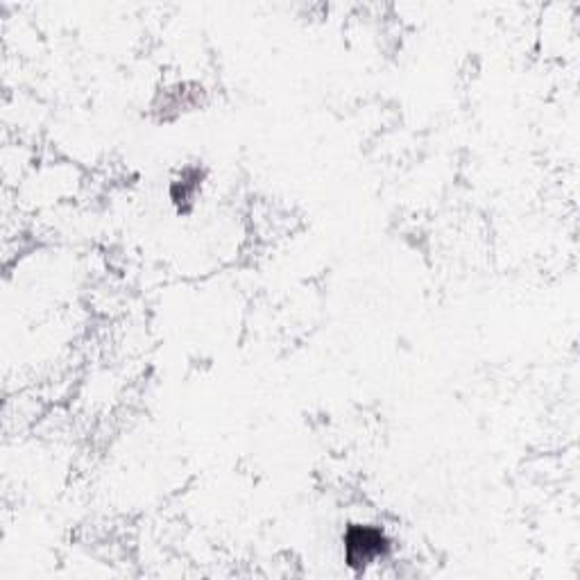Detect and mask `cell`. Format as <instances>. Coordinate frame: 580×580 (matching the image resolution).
<instances>
[{"instance_id": "obj_1", "label": "cell", "mask_w": 580, "mask_h": 580, "mask_svg": "<svg viewBox=\"0 0 580 580\" xmlns=\"http://www.w3.org/2000/svg\"><path fill=\"white\" fill-rule=\"evenodd\" d=\"M345 562L356 571H365L377 562H383L392 551V542L381 526L352 524L343 537Z\"/></svg>"}, {"instance_id": "obj_2", "label": "cell", "mask_w": 580, "mask_h": 580, "mask_svg": "<svg viewBox=\"0 0 580 580\" xmlns=\"http://www.w3.org/2000/svg\"><path fill=\"white\" fill-rule=\"evenodd\" d=\"M200 184H202L200 170L198 168H186L184 173L179 175V179H175V182H173V189H170V193H173V200L177 204L193 202V198L200 191Z\"/></svg>"}]
</instances>
